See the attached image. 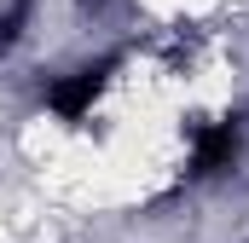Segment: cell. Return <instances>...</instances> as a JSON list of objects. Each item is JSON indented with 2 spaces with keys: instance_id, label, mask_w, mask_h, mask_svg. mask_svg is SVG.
<instances>
[{
  "instance_id": "6da1fadb",
  "label": "cell",
  "mask_w": 249,
  "mask_h": 243,
  "mask_svg": "<svg viewBox=\"0 0 249 243\" xmlns=\"http://www.w3.org/2000/svg\"><path fill=\"white\" fill-rule=\"evenodd\" d=\"M238 151H244V133H238V122L232 116H214V122H197L191 127V174H226L232 162H238Z\"/></svg>"
},
{
  "instance_id": "7a4b0ae2",
  "label": "cell",
  "mask_w": 249,
  "mask_h": 243,
  "mask_svg": "<svg viewBox=\"0 0 249 243\" xmlns=\"http://www.w3.org/2000/svg\"><path fill=\"white\" fill-rule=\"evenodd\" d=\"M105 75H110V64H87V69L64 75V81H53V87H47V104H53L64 122H81L87 110H93V99L105 93Z\"/></svg>"
},
{
  "instance_id": "3957f363",
  "label": "cell",
  "mask_w": 249,
  "mask_h": 243,
  "mask_svg": "<svg viewBox=\"0 0 249 243\" xmlns=\"http://www.w3.org/2000/svg\"><path fill=\"white\" fill-rule=\"evenodd\" d=\"M81 6H87V12H105V6H110V0H81Z\"/></svg>"
}]
</instances>
